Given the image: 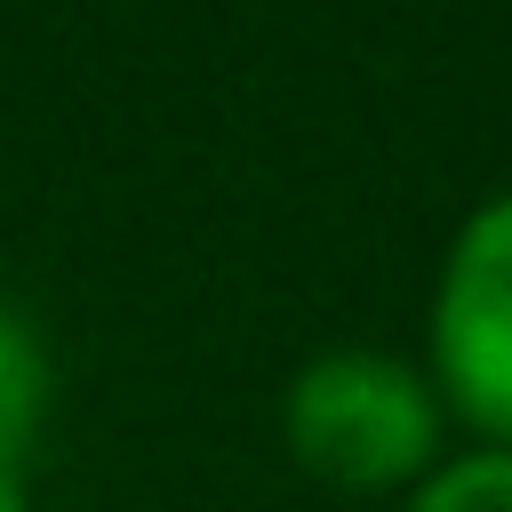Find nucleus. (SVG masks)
<instances>
[{
  "label": "nucleus",
  "mask_w": 512,
  "mask_h": 512,
  "mask_svg": "<svg viewBox=\"0 0 512 512\" xmlns=\"http://www.w3.org/2000/svg\"><path fill=\"white\" fill-rule=\"evenodd\" d=\"M48 416V352L16 304H0V472H24V448Z\"/></svg>",
  "instance_id": "7ed1b4c3"
},
{
  "label": "nucleus",
  "mask_w": 512,
  "mask_h": 512,
  "mask_svg": "<svg viewBox=\"0 0 512 512\" xmlns=\"http://www.w3.org/2000/svg\"><path fill=\"white\" fill-rule=\"evenodd\" d=\"M440 432H448V408H440L432 376L400 352H376V344H344V352L304 360L280 400L288 456L320 488H344V496L416 488L440 464Z\"/></svg>",
  "instance_id": "f257e3e1"
},
{
  "label": "nucleus",
  "mask_w": 512,
  "mask_h": 512,
  "mask_svg": "<svg viewBox=\"0 0 512 512\" xmlns=\"http://www.w3.org/2000/svg\"><path fill=\"white\" fill-rule=\"evenodd\" d=\"M424 376L480 448H512V192L480 200L440 256Z\"/></svg>",
  "instance_id": "f03ea898"
},
{
  "label": "nucleus",
  "mask_w": 512,
  "mask_h": 512,
  "mask_svg": "<svg viewBox=\"0 0 512 512\" xmlns=\"http://www.w3.org/2000/svg\"><path fill=\"white\" fill-rule=\"evenodd\" d=\"M0 512H24V472H0Z\"/></svg>",
  "instance_id": "39448f33"
},
{
  "label": "nucleus",
  "mask_w": 512,
  "mask_h": 512,
  "mask_svg": "<svg viewBox=\"0 0 512 512\" xmlns=\"http://www.w3.org/2000/svg\"><path fill=\"white\" fill-rule=\"evenodd\" d=\"M400 512H512V448H464L440 456Z\"/></svg>",
  "instance_id": "20e7f679"
}]
</instances>
